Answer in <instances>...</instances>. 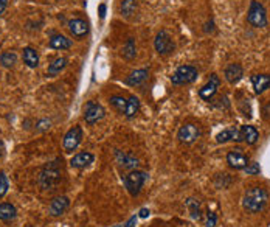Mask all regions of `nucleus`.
<instances>
[{
    "mask_svg": "<svg viewBox=\"0 0 270 227\" xmlns=\"http://www.w3.org/2000/svg\"><path fill=\"white\" fill-rule=\"evenodd\" d=\"M61 178H62L61 159H55L53 162L45 164L44 168L40 170L38 183L40 185V188H44V190H53L61 182Z\"/></svg>",
    "mask_w": 270,
    "mask_h": 227,
    "instance_id": "obj_1",
    "label": "nucleus"
},
{
    "mask_svg": "<svg viewBox=\"0 0 270 227\" xmlns=\"http://www.w3.org/2000/svg\"><path fill=\"white\" fill-rule=\"evenodd\" d=\"M269 201V193L263 187H253L244 194L242 199V207L248 213H259Z\"/></svg>",
    "mask_w": 270,
    "mask_h": 227,
    "instance_id": "obj_2",
    "label": "nucleus"
},
{
    "mask_svg": "<svg viewBox=\"0 0 270 227\" xmlns=\"http://www.w3.org/2000/svg\"><path fill=\"white\" fill-rule=\"evenodd\" d=\"M247 22L255 28H264L267 27V13L263 3H259L258 0H252L250 6L247 11Z\"/></svg>",
    "mask_w": 270,
    "mask_h": 227,
    "instance_id": "obj_3",
    "label": "nucleus"
},
{
    "mask_svg": "<svg viewBox=\"0 0 270 227\" xmlns=\"http://www.w3.org/2000/svg\"><path fill=\"white\" fill-rule=\"evenodd\" d=\"M146 179H148V175L145 171L134 170V171H129V175L123 178V182L129 194L135 198L140 194V191H142V187L145 185Z\"/></svg>",
    "mask_w": 270,
    "mask_h": 227,
    "instance_id": "obj_4",
    "label": "nucleus"
},
{
    "mask_svg": "<svg viewBox=\"0 0 270 227\" xmlns=\"http://www.w3.org/2000/svg\"><path fill=\"white\" fill-rule=\"evenodd\" d=\"M197 80V69L194 66H190V64H185V66H180L174 73L171 75V83L174 86H185V84H191Z\"/></svg>",
    "mask_w": 270,
    "mask_h": 227,
    "instance_id": "obj_5",
    "label": "nucleus"
},
{
    "mask_svg": "<svg viewBox=\"0 0 270 227\" xmlns=\"http://www.w3.org/2000/svg\"><path fill=\"white\" fill-rule=\"evenodd\" d=\"M154 48L161 56H166V55H169V53L174 51V48H176L174 41H172V38L168 35V31H165V30L158 31L155 39H154Z\"/></svg>",
    "mask_w": 270,
    "mask_h": 227,
    "instance_id": "obj_6",
    "label": "nucleus"
},
{
    "mask_svg": "<svg viewBox=\"0 0 270 227\" xmlns=\"http://www.w3.org/2000/svg\"><path fill=\"white\" fill-rule=\"evenodd\" d=\"M82 142V128L81 126H73L66 133L62 138V146L67 153H73Z\"/></svg>",
    "mask_w": 270,
    "mask_h": 227,
    "instance_id": "obj_7",
    "label": "nucleus"
},
{
    "mask_svg": "<svg viewBox=\"0 0 270 227\" xmlns=\"http://www.w3.org/2000/svg\"><path fill=\"white\" fill-rule=\"evenodd\" d=\"M104 115H106V111H104V107L101 104L95 103L93 100L87 101V104H85V107H84V120H85V123L95 125L96 122L103 120Z\"/></svg>",
    "mask_w": 270,
    "mask_h": 227,
    "instance_id": "obj_8",
    "label": "nucleus"
},
{
    "mask_svg": "<svg viewBox=\"0 0 270 227\" xmlns=\"http://www.w3.org/2000/svg\"><path fill=\"white\" fill-rule=\"evenodd\" d=\"M200 136V131H199V128L196 125H183L180 129H179V133H177V138H179V142L180 143H185V145H191L194 143L196 140L199 138Z\"/></svg>",
    "mask_w": 270,
    "mask_h": 227,
    "instance_id": "obj_9",
    "label": "nucleus"
},
{
    "mask_svg": "<svg viewBox=\"0 0 270 227\" xmlns=\"http://www.w3.org/2000/svg\"><path fill=\"white\" fill-rule=\"evenodd\" d=\"M219 86H221V78L216 73H213L210 77V80L207 81V84H205L203 88L199 91V96L205 101H211L213 96L218 93Z\"/></svg>",
    "mask_w": 270,
    "mask_h": 227,
    "instance_id": "obj_10",
    "label": "nucleus"
},
{
    "mask_svg": "<svg viewBox=\"0 0 270 227\" xmlns=\"http://www.w3.org/2000/svg\"><path fill=\"white\" fill-rule=\"evenodd\" d=\"M115 159H116V164L120 165L123 170H129V171H134L137 170L138 167V159L131 154V153H124V151H120V149H116L115 151Z\"/></svg>",
    "mask_w": 270,
    "mask_h": 227,
    "instance_id": "obj_11",
    "label": "nucleus"
},
{
    "mask_svg": "<svg viewBox=\"0 0 270 227\" xmlns=\"http://www.w3.org/2000/svg\"><path fill=\"white\" fill-rule=\"evenodd\" d=\"M227 164H229L233 170H244L248 165V157L241 149H233L227 154Z\"/></svg>",
    "mask_w": 270,
    "mask_h": 227,
    "instance_id": "obj_12",
    "label": "nucleus"
},
{
    "mask_svg": "<svg viewBox=\"0 0 270 227\" xmlns=\"http://www.w3.org/2000/svg\"><path fill=\"white\" fill-rule=\"evenodd\" d=\"M69 31L73 38L81 39V38L89 35V24L85 22L84 19H79V17L72 19V20H69Z\"/></svg>",
    "mask_w": 270,
    "mask_h": 227,
    "instance_id": "obj_13",
    "label": "nucleus"
},
{
    "mask_svg": "<svg viewBox=\"0 0 270 227\" xmlns=\"http://www.w3.org/2000/svg\"><path fill=\"white\" fill-rule=\"evenodd\" d=\"M224 77H225L227 83L234 86L242 80L244 69H242L241 64H229V66H227L225 70H224Z\"/></svg>",
    "mask_w": 270,
    "mask_h": 227,
    "instance_id": "obj_14",
    "label": "nucleus"
},
{
    "mask_svg": "<svg viewBox=\"0 0 270 227\" xmlns=\"http://www.w3.org/2000/svg\"><path fill=\"white\" fill-rule=\"evenodd\" d=\"M69 205H70V199L67 196H58L55 199H51L48 213H50V216H53V218H58V216H61L62 213H66Z\"/></svg>",
    "mask_w": 270,
    "mask_h": 227,
    "instance_id": "obj_15",
    "label": "nucleus"
},
{
    "mask_svg": "<svg viewBox=\"0 0 270 227\" xmlns=\"http://www.w3.org/2000/svg\"><path fill=\"white\" fill-rule=\"evenodd\" d=\"M93 160H95V156L92 153L84 151V153H78L70 159V167L82 170V168H87L90 164H93Z\"/></svg>",
    "mask_w": 270,
    "mask_h": 227,
    "instance_id": "obj_16",
    "label": "nucleus"
},
{
    "mask_svg": "<svg viewBox=\"0 0 270 227\" xmlns=\"http://www.w3.org/2000/svg\"><path fill=\"white\" fill-rule=\"evenodd\" d=\"M239 133H241V142H245L247 145H255L259 138L258 129L250 125L239 126Z\"/></svg>",
    "mask_w": 270,
    "mask_h": 227,
    "instance_id": "obj_17",
    "label": "nucleus"
},
{
    "mask_svg": "<svg viewBox=\"0 0 270 227\" xmlns=\"http://www.w3.org/2000/svg\"><path fill=\"white\" fill-rule=\"evenodd\" d=\"M229 140H233V142H241V133H239V128H229V129H224L222 133H219L216 136V142L218 143H225Z\"/></svg>",
    "mask_w": 270,
    "mask_h": 227,
    "instance_id": "obj_18",
    "label": "nucleus"
},
{
    "mask_svg": "<svg viewBox=\"0 0 270 227\" xmlns=\"http://www.w3.org/2000/svg\"><path fill=\"white\" fill-rule=\"evenodd\" d=\"M252 84H253V89L255 93H263L266 89L270 88V75L266 73H259V75H253L252 77Z\"/></svg>",
    "mask_w": 270,
    "mask_h": 227,
    "instance_id": "obj_19",
    "label": "nucleus"
},
{
    "mask_svg": "<svg viewBox=\"0 0 270 227\" xmlns=\"http://www.w3.org/2000/svg\"><path fill=\"white\" fill-rule=\"evenodd\" d=\"M149 77V70L146 69H140V70H135L132 73H129V77L126 78V84L127 86H131V88H135V86H140V84H143Z\"/></svg>",
    "mask_w": 270,
    "mask_h": 227,
    "instance_id": "obj_20",
    "label": "nucleus"
},
{
    "mask_svg": "<svg viewBox=\"0 0 270 227\" xmlns=\"http://www.w3.org/2000/svg\"><path fill=\"white\" fill-rule=\"evenodd\" d=\"M48 47L53 50H67L72 47V39L62 35H53L48 41Z\"/></svg>",
    "mask_w": 270,
    "mask_h": 227,
    "instance_id": "obj_21",
    "label": "nucleus"
},
{
    "mask_svg": "<svg viewBox=\"0 0 270 227\" xmlns=\"http://www.w3.org/2000/svg\"><path fill=\"white\" fill-rule=\"evenodd\" d=\"M16 216H17V210L13 204H9V202L0 204V221L9 223V221H13Z\"/></svg>",
    "mask_w": 270,
    "mask_h": 227,
    "instance_id": "obj_22",
    "label": "nucleus"
},
{
    "mask_svg": "<svg viewBox=\"0 0 270 227\" xmlns=\"http://www.w3.org/2000/svg\"><path fill=\"white\" fill-rule=\"evenodd\" d=\"M22 58H24V62L30 69H36L39 66V55L33 47H25L24 53H22Z\"/></svg>",
    "mask_w": 270,
    "mask_h": 227,
    "instance_id": "obj_23",
    "label": "nucleus"
},
{
    "mask_svg": "<svg viewBox=\"0 0 270 227\" xmlns=\"http://www.w3.org/2000/svg\"><path fill=\"white\" fill-rule=\"evenodd\" d=\"M66 67H67V58H56L48 66L47 75L48 77H56V75H59Z\"/></svg>",
    "mask_w": 270,
    "mask_h": 227,
    "instance_id": "obj_24",
    "label": "nucleus"
},
{
    "mask_svg": "<svg viewBox=\"0 0 270 227\" xmlns=\"http://www.w3.org/2000/svg\"><path fill=\"white\" fill-rule=\"evenodd\" d=\"M185 204H187V209H188V212H190V215H191V218H193L194 221H199V220L202 218V210H200V204H199V201L193 199V198H188V199L185 201Z\"/></svg>",
    "mask_w": 270,
    "mask_h": 227,
    "instance_id": "obj_25",
    "label": "nucleus"
},
{
    "mask_svg": "<svg viewBox=\"0 0 270 227\" xmlns=\"http://www.w3.org/2000/svg\"><path fill=\"white\" fill-rule=\"evenodd\" d=\"M137 11V2L135 0H121L120 3V13L124 17H131Z\"/></svg>",
    "mask_w": 270,
    "mask_h": 227,
    "instance_id": "obj_26",
    "label": "nucleus"
},
{
    "mask_svg": "<svg viewBox=\"0 0 270 227\" xmlns=\"http://www.w3.org/2000/svg\"><path fill=\"white\" fill-rule=\"evenodd\" d=\"M123 58L126 59V61H132L135 56H137V47H135V41L132 39V38H129L127 41H126V44H124V47H123Z\"/></svg>",
    "mask_w": 270,
    "mask_h": 227,
    "instance_id": "obj_27",
    "label": "nucleus"
},
{
    "mask_svg": "<svg viewBox=\"0 0 270 227\" xmlns=\"http://www.w3.org/2000/svg\"><path fill=\"white\" fill-rule=\"evenodd\" d=\"M140 111V100L137 96H131V98L127 100V104H126V111H124V115L127 118H132L138 114Z\"/></svg>",
    "mask_w": 270,
    "mask_h": 227,
    "instance_id": "obj_28",
    "label": "nucleus"
},
{
    "mask_svg": "<svg viewBox=\"0 0 270 227\" xmlns=\"http://www.w3.org/2000/svg\"><path fill=\"white\" fill-rule=\"evenodd\" d=\"M16 62H17V55L14 51H3V53H0V64H2L3 67L6 69H11L16 66Z\"/></svg>",
    "mask_w": 270,
    "mask_h": 227,
    "instance_id": "obj_29",
    "label": "nucleus"
},
{
    "mask_svg": "<svg viewBox=\"0 0 270 227\" xmlns=\"http://www.w3.org/2000/svg\"><path fill=\"white\" fill-rule=\"evenodd\" d=\"M109 103H111V106L114 107V109L116 111V112H120V114H124V111H126V104H127V100L126 98H123V96H111V100H109Z\"/></svg>",
    "mask_w": 270,
    "mask_h": 227,
    "instance_id": "obj_30",
    "label": "nucleus"
},
{
    "mask_svg": "<svg viewBox=\"0 0 270 227\" xmlns=\"http://www.w3.org/2000/svg\"><path fill=\"white\" fill-rule=\"evenodd\" d=\"M8 188H9L8 176L5 175V171H0V199L5 198V194L8 193Z\"/></svg>",
    "mask_w": 270,
    "mask_h": 227,
    "instance_id": "obj_31",
    "label": "nucleus"
},
{
    "mask_svg": "<svg viewBox=\"0 0 270 227\" xmlns=\"http://www.w3.org/2000/svg\"><path fill=\"white\" fill-rule=\"evenodd\" d=\"M244 171L247 173L248 176H256V175H259V173H261V167H259L258 162H252V164H248L244 168Z\"/></svg>",
    "mask_w": 270,
    "mask_h": 227,
    "instance_id": "obj_32",
    "label": "nucleus"
},
{
    "mask_svg": "<svg viewBox=\"0 0 270 227\" xmlns=\"http://www.w3.org/2000/svg\"><path fill=\"white\" fill-rule=\"evenodd\" d=\"M216 223H218V216H216L214 212H210L207 213V221H205V227H214Z\"/></svg>",
    "mask_w": 270,
    "mask_h": 227,
    "instance_id": "obj_33",
    "label": "nucleus"
},
{
    "mask_svg": "<svg viewBox=\"0 0 270 227\" xmlns=\"http://www.w3.org/2000/svg\"><path fill=\"white\" fill-rule=\"evenodd\" d=\"M50 125H51V122H50V120H47V118H42V120H39V122H38L36 129H38V131H45V129H48V128H50Z\"/></svg>",
    "mask_w": 270,
    "mask_h": 227,
    "instance_id": "obj_34",
    "label": "nucleus"
},
{
    "mask_svg": "<svg viewBox=\"0 0 270 227\" xmlns=\"http://www.w3.org/2000/svg\"><path fill=\"white\" fill-rule=\"evenodd\" d=\"M218 101H219L218 104H214L216 107H230V101H229V98H227V96H221Z\"/></svg>",
    "mask_w": 270,
    "mask_h": 227,
    "instance_id": "obj_35",
    "label": "nucleus"
},
{
    "mask_svg": "<svg viewBox=\"0 0 270 227\" xmlns=\"http://www.w3.org/2000/svg\"><path fill=\"white\" fill-rule=\"evenodd\" d=\"M151 215V212H149V209H140V212H138V218H142V220H145V218H148V216Z\"/></svg>",
    "mask_w": 270,
    "mask_h": 227,
    "instance_id": "obj_36",
    "label": "nucleus"
},
{
    "mask_svg": "<svg viewBox=\"0 0 270 227\" xmlns=\"http://www.w3.org/2000/svg\"><path fill=\"white\" fill-rule=\"evenodd\" d=\"M106 9H107L106 3H101V5L98 6V11H100V17H101V19L106 17Z\"/></svg>",
    "mask_w": 270,
    "mask_h": 227,
    "instance_id": "obj_37",
    "label": "nucleus"
},
{
    "mask_svg": "<svg viewBox=\"0 0 270 227\" xmlns=\"http://www.w3.org/2000/svg\"><path fill=\"white\" fill-rule=\"evenodd\" d=\"M6 6H8V0H0V16L5 13Z\"/></svg>",
    "mask_w": 270,
    "mask_h": 227,
    "instance_id": "obj_38",
    "label": "nucleus"
},
{
    "mask_svg": "<svg viewBox=\"0 0 270 227\" xmlns=\"http://www.w3.org/2000/svg\"><path fill=\"white\" fill-rule=\"evenodd\" d=\"M137 218H138V216H132V218L131 220H129L126 224H124V227H135V223H137Z\"/></svg>",
    "mask_w": 270,
    "mask_h": 227,
    "instance_id": "obj_39",
    "label": "nucleus"
},
{
    "mask_svg": "<svg viewBox=\"0 0 270 227\" xmlns=\"http://www.w3.org/2000/svg\"><path fill=\"white\" fill-rule=\"evenodd\" d=\"M5 151H6V148H5L3 140H0V159H2V157L5 156Z\"/></svg>",
    "mask_w": 270,
    "mask_h": 227,
    "instance_id": "obj_40",
    "label": "nucleus"
},
{
    "mask_svg": "<svg viewBox=\"0 0 270 227\" xmlns=\"http://www.w3.org/2000/svg\"><path fill=\"white\" fill-rule=\"evenodd\" d=\"M120 227H121V226H120Z\"/></svg>",
    "mask_w": 270,
    "mask_h": 227,
    "instance_id": "obj_41",
    "label": "nucleus"
}]
</instances>
